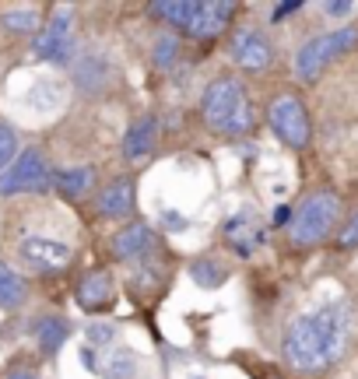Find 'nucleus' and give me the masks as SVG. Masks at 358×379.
<instances>
[{"label":"nucleus","instance_id":"7ed1b4c3","mask_svg":"<svg viewBox=\"0 0 358 379\" xmlns=\"http://www.w3.org/2000/svg\"><path fill=\"white\" fill-rule=\"evenodd\" d=\"M337 214H341V200H337L330 190L313 193V197L291 214V225H288L291 246H316V243H323V239L330 235Z\"/></svg>","mask_w":358,"mask_h":379},{"label":"nucleus","instance_id":"dca6fc26","mask_svg":"<svg viewBox=\"0 0 358 379\" xmlns=\"http://www.w3.org/2000/svg\"><path fill=\"white\" fill-rule=\"evenodd\" d=\"M67 337H71V327H67L64 316H39L35 320V341L46 355H57Z\"/></svg>","mask_w":358,"mask_h":379},{"label":"nucleus","instance_id":"7c9ffc66","mask_svg":"<svg viewBox=\"0 0 358 379\" xmlns=\"http://www.w3.org/2000/svg\"><path fill=\"white\" fill-rule=\"evenodd\" d=\"M7 379H39V376H35V373H28V369H14Z\"/></svg>","mask_w":358,"mask_h":379},{"label":"nucleus","instance_id":"5701e85b","mask_svg":"<svg viewBox=\"0 0 358 379\" xmlns=\"http://www.w3.org/2000/svg\"><path fill=\"white\" fill-rule=\"evenodd\" d=\"M14 155H18V134H14V127L0 123V176L14 165Z\"/></svg>","mask_w":358,"mask_h":379},{"label":"nucleus","instance_id":"f03ea898","mask_svg":"<svg viewBox=\"0 0 358 379\" xmlns=\"http://www.w3.org/2000/svg\"><path fill=\"white\" fill-rule=\"evenodd\" d=\"M200 109H204V119L214 134H225V137H243L250 134L253 127V109H250V98L243 92L239 81L232 78H214L204 98H200Z\"/></svg>","mask_w":358,"mask_h":379},{"label":"nucleus","instance_id":"4be33fe9","mask_svg":"<svg viewBox=\"0 0 358 379\" xmlns=\"http://www.w3.org/2000/svg\"><path fill=\"white\" fill-rule=\"evenodd\" d=\"M137 355L134 351H112L109 355V366L102 369L105 373V379H134L137 376Z\"/></svg>","mask_w":358,"mask_h":379},{"label":"nucleus","instance_id":"c756f323","mask_svg":"<svg viewBox=\"0 0 358 379\" xmlns=\"http://www.w3.org/2000/svg\"><path fill=\"white\" fill-rule=\"evenodd\" d=\"M270 218H274V225H291V211L288 207H274Z\"/></svg>","mask_w":358,"mask_h":379},{"label":"nucleus","instance_id":"20e7f679","mask_svg":"<svg viewBox=\"0 0 358 379\" xmlns=\"http://www.w3.org/2000/svg\"><path fill=\"white\" fill-rule=\"evenodd\" d=\"M355 46H358L355 25H341V28H334V32H327V35H316V39H309V42L295 53V74H299L302 81H316L320 71H323L330 60L352 53Z\"/></svg>","mask_w":358,"mask_h":379},{"label":"nucleus","instance_id":"c85d7f7f","mask_svg":"<svg viewBox=\"0 0 358 379\" xmlns=\"http://www.w3.org/2000/svg\"><path fill=\"white\" fill-rule=\"evenodd\" d=\"M162 221H166L173 232H183V228H186V218H183V214H176V211H166V214H162Z\"/></svg>","mask_w":358,"mask_h":379},{"label":"nucleus","instance_id":"b1692460","mask_svg":"<svg viewBox=\"0 0 358 379\" xmlns=\"http://www.w3.org/2000/svg\"><path fill=\"white\" fill-rule=\"evenodd\" d=\"M176 53H179L176 35H158V39H155L151 60H155V67H173V64H176Z\"/></svg>","mask_w":358,"mask_h":379},{"label":"nucleus","instance_id":"6ab92c4d","mask_svg":"<svg viewBox=\"0 0 358 379\" xmlns=\"http://www.w3.org/2000/svg\"><path fill=\"white\" fill-rule=\"evenodd\" d=\"M53 183H57V190H60L64 197H81V193H88V187H91V169H85V165L64 169V173L53 176Z\"/></svg>","mask_w":358,"mask_h":379},{"label":"nucleus","instance_id":"39448f33","mask_svg":"<svg viewBox=\"0 0 358 379\" xmlns=\"http://www.w3.org/2000/svg\"><path fill=\"white\" fill-rule=\"evenodd\" d=\"M267 123L270 130L288 144V148H306L313 130H309V116H306V105L295 98V95H277L267 105Z\"/></svg>","mask_w":358,"mask_h":379},{"label":"nucleus","instance_id":"6e6552de","mask_svg":"<svg viewBox=\"0 0 358 379\" xmlns=\"http://www.w3.org/2000/svg\"><path fill=\"white\" fill-rule=\"evenodd\" d=\"M74 49V25H71V11L60 7L53 14V21L35 35V57L39 60H53V64H67Z\"/></svg>","mask_w":358,"mask_h":379},{"label":"nucleus","instance_id":"cd10ccee","mask_svg":"<svg viewBox=\"0 0 358 379\" xmlns=\"http://www.w3.org/2000/svg\"><path fill=\"white\" fill-rule=\"evenodd\" d=\"M299 7H302L299 0H288V4H277V7L270 11V18H274V21H281V18H288V14H295Z\"/></svg>","mask_w":358,"mask_h":379},{"label":"nucleus","instance_id":"2eb2a0df","mask_svg":"<svg viewBox=\"0 0 358 379\" xmlns=\"http://www.w3.org/2000/svg\"><path fill=\"white\" fill-rule=\"evenodd\" d=\"M98 211L105 218H127L134 211V183L130 180H116L98 193Z\"/></svg>","mask_w":358,"mask_h":379},{"label":"nucleus","instance_id":"0eeeda50","mask_svg":"<svg viewBox=\"0 0 358 379\" xmlns=\"http://www.w3.org/2000/svg\"><path fill=\"white\" fill-rule=\"evenodd\" d=\"M232 14H236L232 0H186L183 32H190L193 39H211L229 25Z\"/></svg>","mask_w":358,"mask_h":379},{"label":"nucleus","instance_id":"393cba45","mask_svg":"<svg viewBox=\"0 0 358 379\" xmlns=\"http://www.w3.org/2000/svg\"><path fill=\"white\" fill-rule=\"evenodd\" d=\"M85 337H88V344H95V348H105V344H112L116 327H109V323H88V327H85Z\"/></svg>","mask_w":358,"mask_h":379},{"label":"nucleus","instance_id":"f8f14e48","mask_svg":"<svg viewBox=\"0 0 358 379\" xmlns=\"http://www.w3.org/2000/svg\"><path fill=\"white\" fill-rule=\"evenodd\" d=\"M112 295H116V284H112V274H105V271H91L78 284V305L88 313L105 309L112 302Z\"/></svg>","mask_w":358,"mask_h":379},{"label":"nucleus","instance_id":"ddd939ff","mask_svg":"<svg viewBox=\"0 0 358 379\" xmlns=\"http://www.w3.org/2000/svg\"><path fill=\"white\" fill-rule=\"evenodd\" d=\"M225 239L232 243V250L239 257H250V253H257L264 246V228L253 221V214H239V218H232L225 225Z\"/></svg>","mask_w":358,"mask_h":379},{"label":"nucleus","instance_id":"f3484780","mask_svg":"<svg viewBox=\"0 0 358 379\" xmlns=\"http://www.w3.org/2000/svg\"><path fill=\"white\" fill-rule=\"evenodd\" d=\"M190 278H193L197 288L214 291V288H221V284L229 281V271H225L218 260H211V257H197V260L190 264Z\"/></svg>","mask_w":358,"mask_h":379},{"label":"nucleus","instance_id":"423d86ee","mask_svg":"<svg viewBox=\"0 0 358 379\" xmlns=\"http://www.w3.org/2000/svg\"><path fill=\"white\" fill-rule=\"evenodd\" d=\"M53 183L50 165L42 158V151L28 148L14 158V165L0 176V197H14V193H42Z\"/></svg>","mask_w":358,"mask_h":379},{"label":"nucleus","instance_id":"1a4fd4ad","mask_svg":"<svg viewBox=\"0 0 358 379\" xmlns=\"http://www.w3.org/2000/svg\"><path fill=\"white\" fill-rule=\"evenodd\" d=\"M229 57H232V64L243 67V71H264V67H270V60H274V46L267 42L264 32H257V28H239V32L232 35V42H229Z\"/></svg>","mask_w":358,"mask_h":379},{"label":"nucleus","instance_id":"412c9836","mask_svg":"<svg viewBox=\"0 0 358 379\" xmlns=\"http://www.w3.org/2000/svg\"><path fill=\"white\" fill-rule=\"evenodd\" d=\"M0 21H4V28L7 32H35L39 28V11L35 7H11V11H4L0 14Z\"/></svg>","mask_w":358,"mask_h":379},{"label":"nucleus","instance_id":"4468645a","mask_svg":"<svg viewBox=\"0 0 358 379\" xmlns=\"http://www.w3.org/2000/svg\"><path fill=\"white\" fill-rule=\"evenodd\" d=\"M151 228L144 225V221H134V225H127L123 232H116L112 235V257L116 260H134V257H144L148 250H151Z\"/></svg>","mask_w":358,"mask_h":379},{"label":"nucleus","instance_id":"a211bd4d","mask_svg":"<svg viewBox=\"0 0 358 379\" xmlns=\"http://www.w3.org/2000/svg\"><path fill=\"white\" fill-rule=\"evenodd\" d=\"M105 81H109V67H105V60H102L98 53H88V57L78 60V85H81V88L98 92Z\"/></svg>","mask_w":358,"mask_h":379},{"label":"nucleus","instance_id":"9b49d317","mask_svg":"<svg viewBox=\"0 0 358 379\" xmlns=\"http://www.w3.org/2000/svg\"><path fill=\"white\" fill-rule=\"evenodd\" d=\"M155 144H158V119L151 112H144L130 123V130L123 137V155H127V162H141L155 151Z\"/></svg>","mask_w":358,"mask_h":379},{"label":"nucleus","instance_id":"9d476101","mask_svg":"<svg viewBox=\"0 0 358 379\" xmlns=\"http://www.w3.org/2000/svg\"><path fill=\"white\" fill-rule=\"evenodd\" d=\"M21 260L35 271H60L71 264V246L60 239H42V235H28L21 243Z\"/></svg>","mask_w":358,"mask_h":379},{"label":"nucleus","instance_id":"f257e3e1","mask_svg":"<svg viewBox=\"0 0 358 379\" xmlns=\"http://www.w3.org/2000/svg\"><path fill=\"white\" fill-rule=\"evenodd\" d=\"M345 341H348V313H345V305L327 302L320 309L299 313L288 323L281 351H284V362L291 369H299V373H323V369H330L341 358Z\"/></svg>","mask_w":358,"mask_h":379},{"label":"nucleus","instance_id":"bb28decb","mask_svg":"<svg viewBox=\"0 0 358 379\" xmlns=\"http://www.w3.org/2000/svg\"><path fill=\"white\" fill-rule=\"evenodd\" d=\"M323 11H327L330 18H345V14H352V11H355V4H348V0H327V4H323Z\"/></svg>","mask_w":358,"mask_h":379},{"label":"nucleus","instance_id":"aec40b11","mask_svg":"<svg viewBox=\"0 0 358 379\" xmlns=\"http://www.w3.org/2000/svg\"><path fill=\"white\" fill-rule=\"evenodd\" d=\"M21 302H25V281L7 264H0V305L4 309H18Z\"/></svg>","mask_w":358,"mask_h":379},{"label":"nucleus","instance_id":"a878e982","mask_svg":"<svg viewBox=\"0 0 358 379\" xmlns=\"http://www.w3.org/2000/svg\"><path fill=\"white\" fill-rule=\"evenodd\" d=\"M337 243H341V250H355L358 246V218L348 221V228L341 232V239H337Z\"/></svg>","mask_w":358,"mask_h":379}]
</instances>
